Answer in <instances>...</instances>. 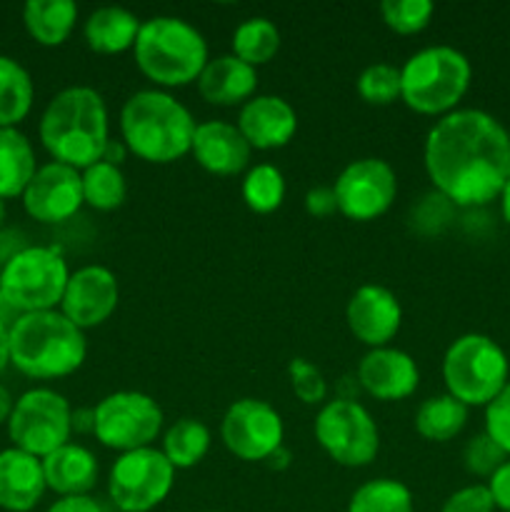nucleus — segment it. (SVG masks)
Here are the masks:
<instances>
[{
	"label": "nucleus",
	"mask_w": 510,
	"mask_h": 512,
	"mask_svg": "<svg viewBox=\"0 0 510 512\" xmlns=\"http://www.w3.org/2000/svg\"><path fill=\"white\" fill-rule=\"evenodd\" d=\"M423 163L435 193L450 205H488L510 180V133L485 110L458 108L428 130Z\"/></svg>",
	"instance_id": "1"
},
{
	"label": "nucleus",
	"mask_w": 510,
	"mask_h": 512,
	"mask_svg": "<svg viewBox=\"0 0 510 512\" xmlns=\"http://www.w3.org/2000/svg\"><path fill=\"white\" fill-rule=\"evenodd\" d=\"M40 143L55 163L85 170L103 158L110 143L108 105L88 85H73L55 95L40 118Z\"/></svg>",
	"instance_id": "2"
},
{
	"label": "nucleus",
	"mask_w": 510,
	"mask_h": 512,
	"mask_svg": "<svg viewBox=\"0 0 510 512\" xmlns=\"http://www.w3.org/2000/svg\"><path fill=\"white\" fill-rule=\"evenodd\" d=\"M195 118L165 90H138L120 110V135L135 158L145 163H175L190 153Z\"/></svg>",
	"instance_id": "3"
},
{
	"label": "nucleus",
	"mask_w": 510,
	"mask_h": 512,
	"mask_svg": "<svg viewBox=\"0 0 510 512\" xmlns=\"http://www.w3.org/2000/svg\"><path fill=\"white\" fill-rule=\"evenodd\" d=\"M85 355V330L60 310L18 315L10 325V363L28 378H68L85 363Z\"/></svg>",
	"instance_id": "4"
},
{
	"label": "nucleus",
	"mask_w": 510,
	"mask_h": 512,
	"mask_svg": "<svg viewBox=\"0 0 510 512\" xmlns=\"http://www.w3.org/2000/svg\"><path fill=\"white\" fill-rule=\"evenodd\" d=\"M133 53L140 73L163 88L195 83L210 60L203 33L175 15H155L140 23Z\"/></svg>",
	"instance_id": "5"
},
{
	"label": "nucleus",
	"mask_w": 510,
	"mask_h": 512,
	"mask_svg": "<svg viewBox=\"0 0 510 512\" xmlns=\"http://www.w3.org/2000/svg\"><path fill=\"white\" fill-rule=\"evenodd\" d=\"M473 80L470 60L450 45L418 50L400 68V100L420 115H448L458 110Z\"/></svg>",
	"instance_id": "6"
},
{
	"label": "nucleus",
	"mask_w": 510,
	"mask_h": 512,
	"mask_svg": "<svg viewBox=\"0 0 510 512\" xmlns=\"http://www.w3.org/2000/svg\"><path fill=\"white\" fill-rule=\"evenodd\" d=\"M443 380L465 408H488L510 383L508 355L488 335L465 333L445 350Z\"/></svg>",
	"instance_id": "7"
},
{
	"label": "nucleus",
	"mask_w": 510,
	"mask_h": 512,
	"mask_svg": "<svg viewBox=\"0 0 510 512\" xmlns=\"http://www.w3.org/2000/svg\"><path fill=\"white\" fill-rule=\"evenodd\" d=\"M68 278V263L58 250L28 245L10 255L0 270V298L20 315L55 310L63 300Z\"/></svg>",
	"instance_id": "8"
},
{
	"label": "nucleus",
	"mask_w": 510,
	"mask_h": 512,
	"mask_svg": "<svg viewBox=\"0 0 510 512\" xmlns=\"http://www.w3.org/2000/svg\"><path fill=\"white\" fill-rule=\"evenodd\" d=\"M93 418V435L100 445L118 450L120 455L153 448L165 420L158 400L140 390H118L105 395L93 408Z\"/></svg>",
	"instance_id": "9"
},
{
	"label": "nucleus",
	"mask_w": 510,
	"mask_h": 512,
	"mask_svg": "<svg viewBox=\"0 0 510 512\" xmlns=\"http://www.w3.org/2000/svg\"><path fill=\"white\" fill-rule=\"evenodd\" d=\"M313 430L325 455L343 468H365L380 450V433L373 415L350 398L325 403Z\"/></svg>",
	"instance_id": "10"
},
{
	"label": "nucleus",
	"mask_w": 510,
	"mask_h": 512,
	"mask_svg": "<svg viewBox=\"0 0 510 512\" xmlns=\"http://www.w3.org/2000/svg\"><path fill=\"white\" fill-rule=\"evenodd\" d=\"M10 440L18 450L43 460L70 443L73 433V408L60 393L35 388L20 395L8 420Z\"/></svg>",
	"instance_id": "11"
},
{
	"label": "nucleus",
	"mask_w": 510,
	"mask_h": 512,
	"mask_svg": "<svg viewBox=\"0 0 510 512\" xmlns=\"http://www.w3.org/2000/svg\"><path fill=\"white\" fill-rule=\"evenodd\" d=\"M175 485V468L158 448L123 453L108 475V495L123 512H150L158 508Z\"/></svg>",
	"instance_id": "12"
},
{
	"label": "nucleus",
	"mask_w": 510,
	"mask_h": 512,
	"mask_svg": "<svg viewBox=\"0 0 510 512\" xmlns=\"http://www.w3.org/2000/svg\"><path fill=\"white\" fill-rule=\"evenodd\" d=\"M333 193L340 215L355 223H370L390 210L398 195V178L385 160L360 158L340 170Z\"/></svg>",
	"instance_id": "13"
},
{
	"label": "nucleus",
	"mask_w": 510,
	"mask_h": 512,
	"mask_svg": "<svg viewBox=\"0 0 510 512\" xmlns=\"http://www.w3.org/2000/svg\"><path fill=\"white\" fill-rule=\"evenodd\" d=\"M220 438L238 460L265 463L275 450L283 448V418L265 400H235L223 415Z\"/></svg>",
	"instance_id": "14"
},
{
	"label": "nucleus",
	"mask_w": 510,
	"mask_h": 512,
	"mask_svg": "<svg viewBox=\"0 0 510 512\" xmlns=\"http://www.w3.org/2000/svg\"><path fill=\"white\" fill-rule=\"evenodd\" d=\"M25 213L40 223H65L85 205L83 175L63 163H45L35 170L33 180L20 195Z\"/></svg>",
	"instance_id": "15"
},
{
	"label": "nucleus",
	"mask_w": 510,
	"mask_h": 512,
	"mask_svg": "<svg viewBox=\"0 0 510 512\" xmlns=\"http://www.w3.org/2000/svg\"><path fill=\"white\" fill-rule=\"evenodd\" d=\"M118 300L120 285L113 270L105 265H85L70 273L60 300V313L80 330H90L110 320L118 308Z\"/></svg>",
	"instance_id": "16"
},
{
	"label": "nucleus",
	"mask_w": 510,
	"mask_h": 512,
	"mask_svg": "<svg viewBox=\"0 0 510 512\" xmlns=\"http://www.w3.org/2000/svg\"><path fill=\"white\" fill-rule=\"evenodd\" d=\"M345 320L355 338L363 345L373 348H385L390 340L398 335L400 323H403V308L393 290L385 285H360L348 300L345 308Z\"/></svg>",
	"instance_id": "17"
},
{
	"label": "nucleus",
	"mask_w": 510,
	"mask_h": 512,
	"mask_svg": "<svg viewBox=\"0 0 510 512\" xmlns=\"http://www.w3.org/2000/svg\"><path fill=\"white\" fill-rule=\"evenodd\" d=\"M358 383L370 398L395 403L405 400L418 390L420 370L405 350L373 348L358 363Z\"/></svg>",
	"instance_id": "18"
},
{
	"label": "nucleus",
	"mask_w": 510,
	"mask_h": 512,
	"mask_svg": "<svg viewBox=\"0 0 510 512\" xmlns=\"http://www.w3.org/2000/svg\"><path fill=\"white\" fill-rule=\"evenodd\" d=\"M238 130L255 150H278L298 133V113L280 95H255L240 108Z\"/></svg>",
	"instance_id": "19"
},
{
	"label": "nucleus",
	"mask_w": 510,
	"mask_h": 512,
	"mask_svg": "<svg viewBox=\"0 0 510 512\" xmlns=\"http://www.w3.org/2000/svg\"><path fill=\"white\" fill-rule=\"evenodd\" d=\"M250 153L253 148L243 138L238 125L225 123V120H205L195 125L190 155L208 173L220 175V178L243 173L250 163Z\"/></svg>",
	"instance_id": "20"
},
{
	"label": "nucleus",
	"mask_w": 510,
	"mask_h": 512,
	"mask_svg": "<svg viewBox=\"0 0 510 512\" xmlns=\"http://www.w3.org/2000/svg\"><path fill=\"white\" fill-rule=\"evenodd\" d=\"M195 83H198V93L205 103L223 105V108L245 105L250 98H255L258 68L243 63L233 53L218 55V58L208 60Z\"/></svg>",
	"instance_id": "21"
},
{
	"label": "nucleus",
	"mask_w": 510,
	"mask_h": 512,
	"mask_svg": "<svg viewBox=\"0 0 510 512\" xmlns=\"http://www.w3.org/2000/svg\"><path fill=\"white\" fill-rule=\"evenodd\" d=\"M48 490L43 460L25 450L8 448L0 453V508L28 512L40 503Z\"/></svg>",
	"instance_id": "22"
},
{
	"label": "nucleus",
	"mask_w": 510,
	"mask_h": 512,
	"mask_svg": "<svg viewBox=\"0 0 510 512\" xmlns=\"http://www.w3.org/2000/svg\"><path fill=\"white\" fill-rule=\"evenodd\" d=\"M45 485L60 498L88 495L98 483V458L88 448L65 443L43 458Z\"/></svg>",
	"instance_id": "23"
},
{
	"label": "nucleus",
	"mask_w": 510,
	"mask_h": 512,
	"mask_svg": "<svg viewBox=\"0 0 510 512\" xmlns=\"http://www.w3.org/2000/svg\"><path fill=\"white\" fill-rule=\"evenodd\" d=\"M138 33V15L120 5H103V8L93 10L83 25L85 45L100 55L125 53L135 45Z\"/></svg>",
	"instance_id": "24"
},
{
	"label": "nucleus",
	"mask_w": 510,
	"mask_h": 512,
	"mask_svg": "<svg viewBox=\"0 0 510 512\" xmlns=\"http://www.w3.org/2000/svg\"><path fill=\"white\" fill-rule=\"evenodd\" d=\"M78 20V5L73 0H28L23 8V23L30 38L40 45H63Z\"/></svg>",
	"instance_id": "25"
},
{
	"label": "nucleus",
	"mask_w": 510,
	"mask_h": 512,
	"mask_svg": "<svg viewBox=\"0 0 510 512\" xmlns=\"http://www.w3.org/2000/svg\"><path fill=\"white\" fill-rule=\"evenodd\" d=\"M35 153L30 140L15 128H0V200L18 198L33 180Z\"/></svg>",
	"instance_id": "26"
},
{
	"label": "nucleus",
	"mask_w": 510,
	"mask_h": 512,
	"mask_svg": "<svg viewBox=\"0 0 510 512\" xmlns=\"http://www.w3.org/2000/svg\"><path fill=\"white\" fill-rule=\"evenodd\" d=\"M465 423H468V408L448 393L423 400L415 413V430L430 443H448L458 438Z\"/></svg>",
	"instance_id": "27"
},
{
	"label": "nucleus",
	"mask_w": 510,
	"mask_h": 512,
	"mask_svg": "<svg viewBox=\"0 0 510 512\" xmlns=\"http://www.w3.org/2000/svg\"><path fill=\"white\" fill-rule=\"evenodd\" d=\"M33 78L18 60L0 55V128H15L33 108Z\"/></svg>",
	"instance_id": "28"
},
{
	"label": "nucleus",
	"mask_w": 510,
	"mask_h": 512,
	"mask_svg": "<svg viewBox=\"0 0 510 512\" xmlns=\"http://www.w3.org/2000/svg\"><path fill=\"white\" fill-rule=\"evenodd\" d=\"M210 450V430L208 425L195 418H180L170 425L163 435V448L160 453L168 458L175 470H190L208 455Z\"/></svg>",
	"instance_id": "29"
},
{
	"label": "nucleus",
	"mask_w": 510,
	"mask_h": 512,
	"mask_svg": "<svg viewBox=\"0 0 510 512\" xmlns=\"http://www.w3.org/2000/svg\"><path fill=\"white\" fill-rule=\"evenodd\" d=\"M80 175H83V198L88 208L110 213V210H118L125 203L128 183H125V175L118 165L98 160L90 168L80 170Z\"/></svg>",
	"instance_id": "30"
},
{
	"label": "nucleus",
	"mask_w": 510,
	"mask_h": 512,
	"mask_svg": "<svg viewBox=\"0 0 510 512\" xmlns=\"http://www.w3.org/2000/svg\"><path fill=\"white\" fill-rule=\"evenodd\" d=\"M280 50V30L268 18H248L235 28L233 55L243 63L258 65L270 63Z\"/></svg>",
	"instance_id": "31"
},
{
	"label": "nucleus",
	"mask_w": 510,
	"mask_h": 512,
	"mask_svg": "<svg viewBox=\"0 0 510 512\" xmlns=\"http://www.w3.org/2000/svg\"><path fill=\"white\" fill-rule=\"evenodd\" d=\"M348 512H415V500L400 480L375 478L350 495Z\"/></svg>",
	"instance_id": "32"
},
{
	"label": "nucleus",
	"mask_w": 510,
	"mask_h": 512,
	"mask_svg": "<svg viewBox=\"0 0 510 512\" xmlns=\"http://www.w3.org/2000/svg\"><path fill=\"white\" fill-rule=\"evenodd\" d=\"M243 193L245 205H248L253 213L268 215L283 205L285 200V178L275 165L260 163L245 173L243 178Z\"/></svg>",
	"instance_id": "33"
},
{
	"label": "nucleus",
	"mask_w": 510,
	"mask_h": 512,
	"mask_svg": "<svg viewBox=\"0 0 510 512\" xmlns=\"http://www.w3.org/2000/svg\"><path fill=\"white\" fill-rule=\"evenodd\" d=\"M435 5L430 0H383L380 18L393 33L415 35L430 25Z\"/></svg>",
	"instance_id": "34"
},
{
	"label": "nucleus",
	"mask_w": 510,
	"mask_h": 512,
	"mask_svg": "<svg viewBox=\"0 0 510 512\" xmlns=\"http://www.w3.org/2000/svg\"><path fill=\"white\" fill-rule=\"evenodd\" d=\"M358 93L368 105H390L400 98V68L373 63L358 75Z\"/></svg>",
	"instance_id": "35"
},
{
	"label": "nucleus",
	"mask_w": 510,
	"mask_h": 512,
	"mask_svg": "<svg viewBox=\"0 0 510 512\" xmlns=\"http://www.w3.org/2000/svg\"><path fill=\"white\" fill-rule=\"evenodd\" d=\"M508 463V455L503 453L498 443L488 433H480L468 440L463 450V465L470 475L478 478H493L503 465Z\"/></svg>",
	"instance_id": "36"
},
{
	"label": "nucleus",
	"mask_w": 510,
	"mask_h": 512,
	"mask_svg": "<svg viewBox=\"0 0 510 512\" xmlns=\"http://www.w3.org/2000/svg\"><path fill=\"white\" fill-rule=\"evenodd\" d=\"M288 378L290 388H293L295 398L303 405H320L328 398V383H325L323 373L315 368L310 360L293 358L288 363Z\"/></svg>",
	"instance_id": "37"
},
{
	"label": "nucleus",
	"mask_w": 510,
	"mask_h": 512,
	"mask_svg": "<svg viewBox=\"0 0 510 512\" xmlns=\"http://www.w3.org/2000/svg\"><path fill=\"white\" fill-rule=\"evenodd\" d=\"M510 458V383L500 390L498 398L485 408V430Z\"/></svg>",
	"instance_id": "38"
},
{
	"label": "nucleus",
	"mask_w": 510,
	"mask_h": 512,
	"mask_svg": "<svg viewBox=\"0 0 510 512\" xmlns=\"http://www.w3.org/2000/svg\"><path fill=\"white\" fill-rule=\"evenodd\" d=\"M440 512H495V503L488 485H465L445 500Z\"/></svg>",
	"instance_id": "39"
},
{
	"label": "nucleus",
	"mask_w": 510,
	"mask_h": 512,
	"mask_svg": "<svg viewBox=\"0 0 510 512\" xmlns=\"http://www.w3.org/2000/svg\"><path fill=\"white\" fill-rule=\"evenodd\" d=\"M305 210H308L313 218H330L333 213H338V200H335L333 188H310L305 193Z\"/></svg>",
	"instance_id": "40"
},
{
	"label": "nucleus",
	"mask_w": 510,
	"mask_h": 512,
	"mask_svg": "<svg viewBox=\"0 0 510 512\" xmlns=\"http://www.w3.org/2000/svg\"><path fill=\"white\" fill-rule=\"evenodd\" d=\"M488 490L493 495L495 510L510 512V460L488 480Z\"/></svg>",
	"instance_id": "41"
},
{
	"label": "nucleus",
	"mask_w": 510,
	"mask_h": 512,
	"mask_svg": "<svg viewBox=\"0 0 510 512\" xmlns=\"http://www.w3.org/2000/svg\"><path fill=\"white\" fill-rule=\"evenodd\" d=\"M48 512H103V508L90 495H73V498L55 500Z\"/></svg>",
	"instance_id": "42"
},
{
	"label": "nucleus",
	"mask_w": 510,
	"mask_h": 512,
	"mask_svg": "<svg viewBox=\"0 0 510 512\" xmlns=\"http://www.w3.org/2000/svg\"><path fill=\"white\" fill-rule=\"evenodd\" d=\"M125 155H128V148H125V143L123 140H113L110 138V143L105 145V150H103V158L100 160H105V163H110V165H123V160H125Z\"/></svg>",
	"instance_id": "43"
},
{
	"label": "nucleus",
	"mask_w": 510,
	"mask_h": 512,
	"mask_svg": "<svg viewBox=\"0 0 510 512\" xmlns=\"http://www.w3.org/2000/svg\"><path fill=\"white\" fill-rule=\"evenodd\" d=\"M10 363V325L0 320V373Z\"/></svg>",
	"instance_id": "44"
},
{
	"label": "nucleus",
	"mask_w": 510,
	"mask_h": 512,
	"mask_svg": "<svg viewBox=\"0 0 510 512\" xmlns=\"http://www.w3.org/2000/svg\"><path fill=\"white\" fill-rule=\"evenodd\" d=\"M265 465H268V468H273V470H285L290 465V453H288V448H278L275 450L273 455H270L268 460H265Z\"/></svg>",
	"instance_id": "45"
},
{
	"label": "nucleus",
	"mask_w": 510,
	"mask_h": 512,
	"mask_svg": "<svg viewBox=\"0 0 510 512\" xmlns=\"http://www.w3.org/2000/svg\"><path fill=\"white\" fill-rule=\"evenodd\" d=\"M13 398H10L8 390L0 385V423H8L10 420V413H13Z\"/></svg>",
	"instance_id": "46"
},
{
	"label": "nucleus",
	"mask_w": 510,
	"mask_h": 512,
	"mask_svg": "<svg viewBox=\"0 0 510 512\" xmlns=\"http://www.w3.org/2000/svg\"><path fill=\"white\" fill-rule=\"evenodd\" d=\"M498 200H500V210H503L505 223H508V228H510V180H508V183H505L503 193H500Z\"/></svg>",
	"instance_id": "47"
},
{
	"label": "nucleus",
	"mask_w": 510,
	"mask_h": 512,
	"mask_svg": "<svg viewBox=\"0 0 510 512\" xmlns=\"http://www.w3.org/2000/svg\"><path fill=\"white\" fill-rule=\"evenodd\" d=\"M3 220H5V203L0 200V225H3Z\"/></svg>",
	"instance_id": "48"
}]
</instances>
